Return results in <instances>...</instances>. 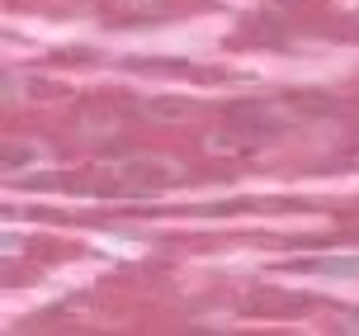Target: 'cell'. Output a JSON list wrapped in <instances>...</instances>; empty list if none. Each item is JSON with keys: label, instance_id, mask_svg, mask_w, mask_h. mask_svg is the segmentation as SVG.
Wrapping results in <instances>:
<instances>
[{"label": "cell", "instance_id": "6da1fadb", "mask_svg": "<svg viewBox=\"0 0 359 336\" xmlns=\"http://www.w3.org/2000/svg\"><path fill=\"white\" fill-rule=\"evenodd\" d=\"M322 275H359V261H322Z\"/></svg>", "mask_w": 359, "mask_h": 336}]
</instances>
